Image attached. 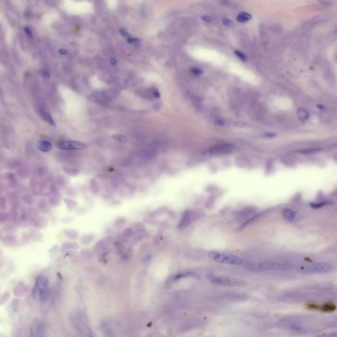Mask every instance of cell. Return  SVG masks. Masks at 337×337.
Wrapping results in <instances>:
<instances>
[{
	"instance_id": "6da1fadb",
	"label": "cell",
	"mask_w": 337,
	"mask_h": 337,
	"mask_svg": "<svg viewBox=\"0 0 337 337\" xmlns=\"http://www.w3.org/2000/svg\"><path fill=\"white\" fill-rule=\"evenodd\" d=\"M50 294V283L48 278L45 275L39 276L35 282L32 290V296L41 302H46Z\"/></svg>"
},
{
	"instance_id": "7a4b0ae2",
	"label": "cell",
	"mask_w": 337,
	"mask_h": 337,
	"mask_svg": "<svg viewBox=\"0 0 337 337\" xmlns=\"http://www.w3.org/2000/svg\"><path fill=\"white\" fill-rule=\"evenodd\" d=\"M249 268L256 271H283L292 269V266L287 263L261 262L251 263Z\"/></svg>"
},
{
	"instance_id": "3957f363",
	"label": "cell",
	"mask_w": 337,
	"mask_h": 337,
	"mask_svg": "<svg viewBox=\"0 0 337 337\" xmlns=\"http://www.w3.org/2000/svg\"><path fill=\"white\" fill-rule=\"evenodd\" d=\"M209 256L217 263L232 265H241L243 264V259L236 256L224 254L219 251H212L208 253Z\"/></svg>"
},
{
	"instance_id": "277c9868",
	"label": "cell",
	"mask_w": 337,
	"mask_h": 337,
	"mask_svg": "<svg viewBox=\"0 0 337 337\" xmlns=\"http://www.w3.org/2000/svg\"><path fill=\"white\" fill-rule=\"evenodd\" d=\"M209 280L212 283L219 286L241 287L246 286L247 284L244 280L241 279L224 276L210 275L209 276Z\"/></svg>"
},
{
	"instance_id": "5b68a950",
	"label": "cell",
	"mask_w": 337,
	"mask_h": 337,
	"mask_svg": "<svg viewBox=\"0 0 337 337\" xmlns=\"http://www.w3.org/2000/svg\"><path fill=\"white\" fill-rule=\"evenodd\" d=\"M202 213L193 210H186L182 214V219L178 224V229H183L188 227L190 224L197 220L201 217Z\"/></svg>"
},
{
	"instance_id": "8992f818",
	"label": "cell",
	"mask_w": 337,
	"mask_h": 337,
	"mask_svg": "<svg viewBox=\"0 0 337 337\" xmlns=\"http://www.w3.org/2000/svg\"><path fill=\"white\" fill-rule=\"evenodd\" d=\"M334 269V266L330 263H315L305 268L307 273H326L332 272Z\"/></svg>"
},
{
	"instance_id": "52a82bcc",
	"label": "cell",
	"mask_w": 337,
	"mask_h": 337,
	"mask_svg": "<svg viewBox=\"0 0 337 337\" xmlns=\"http://www.w3.org/2000/svg\"><path fill=\"white\" fill-rule=\"evenodd\" d=\"M45 325L44 321L40 318L34 319L30 324L29 336L41 337L44 335Z\"/></svg>"
},
{
	"instance_id": "ba28073f",
	"label": "cell",
	"mask_w": 337,
	"mask_h": 337,
	"mask_svg": "<svg viewBox=\"0 0 337 337\" xmlns=\"http://www.w3.org/2000/svg\"><path fill=\"white\" fill-rule=\"evenodd\" d=\"M58 146L61 150H82L85 148V144L78 141H71V140H61L59 142Z\"/></svg>"
},
{
	"instance_id": "9c48e42d",
	"label": "cell",
	"mask_w": 337,
	"mask_h": 337,
	"mask_svg": "<svg viewBox=\"0 0 337 337\" xmlns=\"http://www.w3.org/2000/svg\"><path fill=\"white\" fill-rule=\"evenodd\" d=\"M233 150V146L229 144H219L218 146H214L209 150V153L211 155L214 156H222L225 155L230 153Z\"/></svg>"
},
{
	"instance_id": "30bf717a",
	"label": "cell",
	"mask_w": 337,
	"mask_h": 337,
	"mask_svg": "<svg viewBox=\"0 0 337 337\" xmlns=\"http://www.w3.org/2000/svg\"><path fill=\"white\" fill-rule=\"evenodd\" d=\"M254 212L255 210H254V209L247 208L236 212L235 213H234V217L236 219H242L244 218H247L248 217L254 215Z\"/></svg>"
},
{
	"instance_id": "8fae6325",
	"label": "cell",
	"mask_w": 337,
	"mask_h": 337,
	"mask_svg": "<svg viewBox=\"0 0 337 337\" xmlns=\"http://www.w3.org/2000/svg\"><path fill=\"white\" fill-rule=\"evenodd\" d=\"M27 292V288L25 284L19 283L15 285L13 289V294L17 297H21L25 295Z\"/></svg>"
},
{
	"instance_id": "7c38bea8",
	"label": "cell",
	"mask_w": 337,
	"mask_h": 337,
	"mask_svg": "<svg viewBox=\"0 0 337 337\" xmlns=\"http://www.w3.org/2000/svg\"><path fill=\"white\" fill-rule=\"evenodd\" d=\"M37 147L39 150L43 152H50L52 148V144L47 140H40L37 144Z\"/></svg>"
},
{
	"instance_id": "4fadbf2b",
	"label": "cell",
	"mask_w": 337,
	"mask_h": 337,
	"mask_svg": "<svg viewBox=\"0 0 337 337\" xmlns=\"http://www.w3.org/2000/svg\"><path fill=\"white\" fill-rule=\"evenodd\" d=\"M265 212H266L265 211H264V212H262L259 213H257V214H256V215H253L251 216V217H250V218L249 219H248L247 221H246L242 224V225L240 227L239 229H242L245 228L246 227H247L248 225H249V224H251L252 223H254V221H256V220H257L258 219L260 218V217H262V216H263V215H265Z\"/></svg>"
},
{
	"instance_id": "5bb4252c",
	"label": "cell",
	"mask_w": 337,
	"mask_h": 337,
	"mask_svg": "<svg viewBox=\"0 0 337 337\" xmlns=\"http://www.w3.org/2000/svg\"><path fill=\"white\" fill-rule=\"evenodd\" d=\"M2 242L3 244L6 246L13 247V246H15L17 244V238H15V236H11V235L5 236L2 238Z\"/></svg>"
},
{
	"instance_id": "9a60e30c",
	"label": "cell",
	"mask_w": 337,
	"mask_h": 337,
	"mask_svg": "<svg viewBox=\"0 0 337 337\" xmlns=\"http://www.w3.org/2000/svg\"><path fill=\"white\" fill-rule=\"evenodd\" d=\"M282 215L288 221H293L296 217V213L290 209H285L282 212Z\"/></svg>"
},
{
	"instance_id": "2e32d148",
	"label": "cell",
	"mask_w": 337,
	"mask_h": 337,
	"mask_svg": "<svg viewBox=\"0 0 337 337\" xmlns=\"http://www.w3.org/2000/svg\"><path fill=\"white\" fill-rule=\"evenodd\" d=\"M186 277H191V278H194V279H200V276L198 274H197L196 273H194V272H186V273H179L177 274V275H175V277H174V280H179V279H183V278H186Z\"/></svg>"
},
{
	"instance_id": "e0dca14e",
	"label": "cell",
	"mask_w": 337,
	"mask_h": 337,
	"mask_svg": "<svg viewBox=\"0 0 337 337\" xmlns=\"http://www.w3.org/2000/svg\"><path fill=\"white\" fill-rule=\"evenodd\" d=\"M40 115H41L42 119H43L44 121H46L48 124H51L52 126H55V122L53 121L52 117L51 116V115L50 113H48L47 111H46L44 109H41L40 110Z\"/></svg>"
},
{
	"instance_id": "ac0fdd59",
	"label": "cell",
	"mask_w": 337,
	"mask_h": 337,
	"mask_svg": "<svg viewBox=\"0 0 337 337\" xmlns=\"http://www.w3.org/2000/svg\"><path fill=\"white\" fill-rule=\"evenodd\" d=\"M296 115L298 118L299 119V120H300L301 121H306L308 119L309 116H310L309 112L303 108H299L297 110Z\"/></svg>"
},
{
	"instance_id": "d6986e66",
	"label": "cell",
	"mask_w": 337,
	"mask_h": 337,
	"mask_svg": "<svg viewBox=\"0 0 337 337\" xmlns=\"http://www.w3.org/2000/svg\"><path fill=\"white\" fill-rule=\"evenodd\" d=\"M100 327L105 336H113L114 334L112 333V330L111 329L109 324L106 321H102Z\"/></svg>"
},
{
	"instance_id": "ffe728a7",
	"label": "cell",
	"mask_w": 337,
	"mask_h": 337,
	"mask_svg": "<svg viewBox=\"0 0 337 337\" xmlns=\"http://www.w3.org/2000/svg\"><path fill=\"white\" fill-rule=\"evenodd\" d=\"M33 225L38 229H42L46 226L47 221L45 218H36L33 220Z\"/></svg>"
},
{
	"instance_id": "44dd1931",
	"label": "cell",
	"mask_w": 337,
	"mask_h": 337,
	"mask_svg": "<svg viewBox=\"0 0 337 337\" xmlns=\"http://www.w3.org/2000/svg\"><path fill=\"white\" fill-rule=\"evenodd\" d=\"M251 18V15L250 13H246V12H242L236 17V20L240 23H244V22H246V21H248V20H250Z\"/></svg>"
},
{
	"instance_id": "7402d4cb",
	"label": "cell",
	"mask_w": 337,
	"mask_h": 337,
	"mask_svg": "<svg viewBox=\"0 0 337 337\" xmlns=\"http://www.w3.org/2000/svg\"><path fill=\"white\" fill-rule=\"evenodd\" d=\"M63 233L68 238H72V239H75V238H76L79 236L77 231L73 229H65L63 230Z\"/></svg>"
},
{
	"instance_id": "603a6c76",
	"label": "cell",
	"mask_w": 337,
	"mask_h": 337,
	"mask_svg": "<svg viewBox=\"0 0 337 337\" xmlns=\"http://www.w3.org/2000/svg\"><path fill=\"white\" fill-rule=\"evenodd\" d=\"M10 292L9 291L4 292L3 294L0 295V306L5 304L8 301L10 298Z\"/></svg>"
},
{
	"instance_id": "cb8c5ba5",
	"label": "cell",
	"mask_w": 337,
	"mask_h": 337,
	"mask_svg": "<svg viewBox=\"0 0 337 337\" xmlns=\"http://www.w3.org/2000/svg\"><path fill=\"white\" fill-rule=\"evenodd\" d=\"M62 248L65 250L77 249L79 248V245L74 242H66L62 245Z\"/></svg>"
},
{
	"instance_id": "d4e9b609",
	"label": "cell",
	"mask_w": 337,
	"mask_h": 337,
	"mask_svg": "<svg viewBox=\"0 0 337 337\" xmlns=\"http://www.w3.org/2000/svg\"><path fill=\"white\" fill-rule=\"evenodd\" d=\"M126 41H128V43L135 46H140L141 44V40L140 39L137 38H133L132 36L126 39Z\"/></svg>"
},
{
	"instance_id": "484cf974",
	"label": "cell",
	"mask_w": 337,
	"mask_h": 337,
	"mask_svg": "<svg viewBox=\"0 0 337 337\" xmlns=\"http://www.w3.org/2000/svg\"><path fill=\"white\" fill-rule=\"evenodd\" d=\"M93 240H94V237L92 235H86L85 236H84L82 238V239H81V242L84 245H87V244H90L91 242H92Z\"/></svg>"
},
{
	"instance_id": "4316f807",
	"label": "cell",
	"mask_w": 337,
	"mask_h": 337,
	"mask_svg": "<svg viewBox=\"0 0 337 337\" xmlns=\"http://www.w3.org/2000/svg\"><path fill=\"white\" fill-rule=\"evenodd\" d=\"M9 219V214L4 212L0 213V223H4L7 221H8Z\"/></svg>"
},
{
	"instance_id": "83f0119b",
	"label": "cell",
	"mask_w": 337,
	"mask_h": 337,
	"mask_svg": "<svg viewBox=\"0 0 337 337\" xmlns=\"http://www.w3.org/2000/svg\"><path fill=\"white\" fill-rule=\"evenodd\" d=\"M113 138L116 140L117 141L121 142H126V140H127V139H126L125 136H124L123 135H118V134L114 135L113 136Z\"/></svg>"
},
{
	"instance_id": "f1b7e54d",
	"label": "cell",
	"mask_w": 337,
	"mask_h": 337,
	"mask_svg": "<svg viewBox=\"0 0 337 337\" xmlns=\"http://www.w3.org/2000/svg\"><path fill=\"white\" fill-rule=\"evenodd\" d=\"M235 55L237 56V57L239 58L240 59H241L242 61H246L247 60V58L246 56L242 52H240V51H235Z\"/></svg>"
},
{
	"instance_id": "f546056e",
	"label": "cell",
	"mask_w": 337,
	"mask_h": 337,
	"mask_svg": "<svg viewBox=\"0 0 337 337\" xmlns=\"http://www.w3.org/2000/svg\"><path fill=\"white\" fill-rule=\"evenodd\" d=\"M28 217H29V214H28L26 212H22L19 215V219L21 221L26 222L28 220Z\"/></svg>"
},
{
	"instance_id": "4dcf8cb0",
	"label": "cell",
	"mask_w": 337,
	"mask_h": 337,
	"mask_svg": "<svg viewBox=\"0 0 337 337\" xmlns=\"http://www.w3.org/2000/svg\"><path fill=\"white\" fill-rule=\"evenodd\" d=\"M124 235L126 237H131L134 235V231L131 229H126L124 230Z\"/></svg>"
},
{
	"instance_id": "1f68e13d",
	"label": "cell",
	"mask_w": 337,
	"mask_h": 337,
	"mask_svg": "<svg viewBox=\"0 0 337 337\" xmlns=\"http://www.w3.org/2000/svg\"><path fill=\"white\" fill-rule=\"evenodd\" d=\"M327 204H328L327 202H322V203H313L311 204V206L313 208H319V207H323V206H326Z\"/></svg>"
},
{
	"instance_id": "d6a6232c",
	"label": "cell",
	"mask_w": 337,
	"mask_h": 337,
	"mask_svg": "<svg viewBox=\"0 0 337 337\" xmlns=\"http://www.w3.org/2000/svg\"><path fill=\"white\" fill-rule=\"evenodd\" d=\"M120 33H121V34L122 35V36H123V37L126 38V39L129 38H130V37H131V36L129 34V33L128 32V31L126 30V29H120Z\"/></svg>"
},
{
	"instance_id": "836d02e7",
	"label": "cell",
	"mask_w": 337,
	"mask_h": 337,
	"mask_svg": "<svg viewBox=\"0 0 337 337\" xmlns=\"http://www.w3.org/2000/svg\"><path fill=\"white\" fill-rule=\"evenodd\" d=\"M164 208H161L158 210H156L155 211V212H153L152 213H151V215H153V216H156V215H161L164 213L165 212H166V209H163Z\"/></svg>"
},
{
	"instance_id": "e575fe53",
	"label": "cell",
	"mask_w": 337,
	"mask_h": 337,
	"mask_svg": "<svg viewBox=\"0 0 337 337\" xmlns=\"http://www.w3.org/2000/svg\"><path fill=\"white\" fill-rule=\"evenodd\" d=\"M192 73L195 75H200L203 73V71L199 68H192L191 69Z\"/></svg>"
},
{
	"instance_id": "d590c367",
	"label": "cell",
	"mask_w": 337,
	"mask_h": 337,
	"mask_svg": "<svg viewBox=\"0 0 337 337\" xmlns=\"http://www.w3.org/2000/svg\"><path fill=\"white\" fill-rule=\"evenodd\" d=\"M223 23L225 26H232V25H233V23H232V21L230 19H227V18L223 19Z\"/></svg>"
},
{
	"instance_id": "8d00e7d4",
	"label": "cell",
	"mask_w": 337,
	"mask_h": 337,
	"mask_svg": "<svg viewBox=\"0 0 337 337\" xmlns=\"http://www.w3.org/2000/svg\"><path fill=\"white\" fill-rule=\"evenodd\" d=\"M41 76L43 77L44 79H49L50 78V75L47 71H42L41 72Z\"/></svg>"
},
{
	"instance_id": "74e56055",
	"label": "cell",
	"mask_w": 337,
	"mask_h": 337,
	"mask_svg": "<svg viewBox=\"0 0 337 337\" xmlns=\"http://www.w3.org/2000/svg\"><path fill=\"white\" fill-rule=\"evenodd\" d=\"M25 33L28 35V36H30V38H32V37H33L32 32L31 30L29 29V27H25Z\"/></svg>"
},
{
	"instance_id": "f35d334b",
	"label": "cell",
	"mask_w": 337,
	"mask_h": 337,
	"mask_svg": "<svg viewBox=\"0 0 337 337\" xmlns=\"http://www.w3.org/2000/svg\"><path fill=\"white\" fill-rule=\"evenodd\" d=\"M202 19L203 20H204V21H206V22H208V23L212 22V18L211 17H209V16H208V15H203V16H202Z\"/></svg>"
},
{
	"instance_id": "ab89813d",
	"label": "cell",
	"mask_w": 337,
	"mask_h": 337,
	"mask_svg": "<svg viewBox=\"0 0 337 337\" xmlns=\"http://www.w3.org/2000/svg\"><path fill=\"white\" fill-rule=\"evenodd\" d=\"M316 151V150H304L302 152H301V153H314Z\"/></svg>"
},
{
	"instance_id": "60d3db41",
	"label": "cell",
	"mask_w": 337,
	"mask_h": 337,
	"mask_svg": "<svg viewBox=\"0 0 337 337\" xmlns=\"http://www.w3.org/2000/svg\"><path fill=\"white\" fill-rule=\"evenodd\" d=\"M153 96H154V97H157V98H159V97H160V94H159V92H158V91H157V90H154V91H153Z\"/></svg>"
},
{
	"instance_id": "b9f144b4",
	"label": "cell",
	"mask_w": 337,
	"mask_h": 337,
	"mask_svg": "<svg viewBox=\"0 0 337 337\" xmlns=\"http://www.w3.org/2000/svg\"><path fill=\"white\" fill-rule=\"evenodd\" d=\"M59 52L61 55H66L67 53V50H66L65 49H61Z\"/></svg>"
},
{
	"instance_id": "7bdbcfd3",
	"label": "cell",
	"mask_w": 337,
	"mask_h": 337,
	"mask_svg": "<svg viewBox=\"0 0 337 337\" xmlns=\"http://www.w3.org/2000/svg\"><path fill=\"white\" fill-rule=\"evenodd\" d=\"M111 65H116V63H117V61H116V59H115V58H111Z\"/></svg>"
},
{
	"instance_id": "ee69618b",
	"label": "cell",
	"mask_w": 337,
	"mask_h": 337,
	"mask_svg": "<svg viewBox=\"0 0 337 337\" xmlns=\"http://www.w3.org/2000/svg\"><path fill=\"white\" fill-rule=\"evenodd\" d=\"M276 136L275 134H267V135H266V136H268V137H270V136H271V137H273V136Z\"/></svg>"
}]
</instances>
